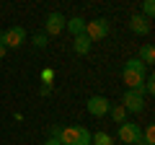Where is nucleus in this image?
<instances>
[{"label":"nucleus","instance_id":"f257e3e1","mask_svg":"<svg viewBox=\"0 0 155 145\" xmlns=\"http://www.w3.org/2000/svg\"><path fill=\"white\" fill-rule=\"evenodd\" d=\"M122 80L127 83V88L142 91V83H145V65L140 62V57H132V60L124 62V67H122Z\"/></svg>","mask_w":155,"mask_h":145},{"label":"nucleus","instance_id":"f03ea898","mask_svg":"<svg viewBox=\"0 0 155 145\" xmlns=\"http://www.w3.org/2000/svg\"><path fill=\"white\" fill-rule=\"evenodd\" d=\"M60 145H91V132L80 124L75 127H60Z\"/></svg>","mask_w":155,"mask_h":145},{"label":"nucleus","instance_id":"7ed1b4c3","mask_svg":"<svg viewBox=\"0 0 155 145\" xmlns=\"http://www.w3.org/2000/svg\"><path fill=\"white\" fill-rule=\"evenodd\" d=\"M23 42H26V29L23 26H11L5 31H0V44L5 49H18Z\"/></svg>","mask_w":155,"mask_h":145},{"label":"nucleus","instance_id":"20e7f679","mask_svg":"<svg viewBox=\"0 0 155 145\" xmlns=\"http://www.w3.org/2000/svg\"><path fill=\"white\" fill-rule=\"evenodd\" d=\"M85 36L91 42H101L109 36V21L106 18H93V21H85Z\"/></svg>","mask_w":155,"mask_h":145},{"label":"nucleus","instance_id":"39448f33","mask_svg":"<svg viewBox=\"0 0 155 145\" xmlns=\"http://www.w3.org/2000/svg\"><path fill=\"white\" fill-rule=\"evenodd\" d=\"M119 140L124 145H142V130H140V124H132V122L119 124Z\"/></svg>","mask_w":155,"mask_h":145},{"label":"nucleus","instance_id":"423d86ee","mask_svg":"<svg viewBox=\"0 0 155 145\" xmlns=\"http://www.w3.org/2000/svg\"><path fill=\"white\" fill-rule=\"evenodd\" d=\"M122 104H124V109H127V114L129 112H142V109H145V93H142V91L127 88L124 96H122Z\"/></svg>","mask_w":155,"mask_h":145},{"label":"nucleus","instance_id":"0eeeda50","mask_svg":"<svg viewBox=\"0 0 155 145\" xmlns=\"http://www.w3.org/2000/svg\"><path fill=\"white\" fill-rule=\"evenodd\" d=\"M85 106H88V114H93V117H106L111 109L109 99H104V96H91Z\"/></svg>","mask_w":155,"mask_h":145},{"label":"nucleus","instance_id":"6e6552de","mask_svg":"<svg viewBox=\"0 0 155 145\" xmlns=\"http://www.w3.org/2000/svg\"><path fill=\"white\" fill-rule=\"evenodd\" d=\"M65 21H67V18L62 16V13H49V16H47V21H44L47 34H52V36L62 34V31H65Z\"/></svg>","mask_w":155,"mask_h":145},{"label":"nucleus","instance_id":"1a4fd4ad","mask_svg":"<svg viewBox=\"0 0 155 145\" xmlns=\"http://www.w3.org/2000/svg\"><path fill=\"white\" fill-rule=\"evenodd\" d=\"M129 29H132L137 36H145V34H150V21L145 16H140V13H134V16L129 18Z\"/></svg>","mask_w":155,"mask_h":145},{"label":"nucleus","instance_id":"9d476101","mask_svg":"<svg viewBox=\"0 0 155 145\" xmlns=\"http://www.w3.org/2000/svg\"><path fill=\"white\" fill-rule=\"evenodd\" d=\"M65 29L72 34V36H83V34H85V18H83V16L67 18V21H65Z\"/></svg>","mask_w":155,"mask_h":145},{"label":"nucleus","instance_id":"9b49d317","mask_svg":"<svg viewBox=\"0 0 155 145\" xmlns=\"http://www.w3.org/2000/svg\"><path fill=\"white\" fill-rule=\"evenodd\" d=\"M91 47H93V42H91L85 34H83V36H75V42H72V49H75L78 55H88Z\"/></svg>","mask_w":155,"mask_h":145},{"label":"nucleus","instance_id":"f8f14e48","mask_svg":"<svg viewBox=\"0 0 155 145\" xmlns=\"http://www.w3.org/2000/svg\"><path fill=\"white\" fill-rule=\"evenodd\" d=\"M140 62H142L145 67L155 62V47L153 44H142V49H140Z\"/></svg>","mask_w":155,"mask_h":145},{"label":"nucleus","instance_id":"ddd939ff","mask_svg":"<svg viewBox=\"0 0 155 145\" xmlns=\"http://www.w3.org/2000/svg\"><path fill=\"white\" fill-rule=\"evenodd\" d=\"M109 114H111V119H114L116 124H124V122H127V109H124V106H111Z\"/></svg>","mask_w":155,"mask_h":145},{"label":"nucleus","instance_id":"4468645a","mask_svg":"<svg viewBox=\"0 0 155 145\" xmlns=\"http://www.w3.org/2000/svg\"><path fill=\"white\" fill-rule=\"evenodd\" d=\"M91 145H114V137L109 132H96L91 135Z\"/></svg>","mask_w":155,"mask_h":145},{"label":"nucleus","instance_id":"2eb2a0df","mask_svg":"<svg viewBox=\"0 0 155 145\" xmlns=\"http://www.w3.org/2000/svg\"><path fill=\"white\" fill-rule=\"evenodd\" d=\"M142 145H155V127L147 124V130L142 132Z\"/></svg>","mask_w":155,"mask_h":145},{"label":"nucleus","instance_id":"dca6fc26","mask_svg":"<svg viewBox=\"0 0 155 145\" xmlns=\"http://www.w3.org/2000/svg\"><path fill=\"white\" fill-rule=\"evenodd\" d=\"M140 16H145L147 21L155 16V3H153V0H145V3H142V13H140Z\"/></svg>","mask_w":155,"mask_h":145},{"label":"nucleus","instance_id":"f3484780","mask_svg":"<svg viewBox=\"0 0 155 145\" xmlns=\"http://www.w3.org/2000/svg\"><path fill=\"white\" fill-rule=\"evenodd\" d=\"M34 47L44 49V47H47V34H34Z\"/></svg>","mask_w":155,"mask_h":145},{"label":"nucleus","instance_id":"a211bd4d","mask_svg":"<svg viewBox=\"0 0 155 145\" xmlns=\"http://www.w3.org/2000/svg\"><path fill=\"white\" fill-rule=\"evenodd\" d=\"M52 78H54V72H52V70H44V72H41V80H44V83H52Z\"/></svg>","mask_w":155,"mask_h":145},{"label":"nucleus","instance_id":"6ab92c4d","mask_svg":"<svg viewBox=\"0 0 155 145\" xmlns=\"http://www.w3.org/2000/svg\"><path fill=\"white\" fill-rule=\"evenodd\" d=\"M52 93V83H44L41 86V96H49Z\"/></svg>","mask_w":155,"mask_h":145},{"label":"nucleus","instance_id":"aec40b11","mask_svg":"<svg viewBox=\"0 0 155 145\" xmlns=\"http://www.w3.org/2000/svg\"><path fill=\"white\" fill-rule=\"evenodd\" d=\"M44 145H60V140H54V137H49V140H47Z\"/></svg>","mask_w":155,"mask_h":145},{"label":"nucleus","instance_id":"412c9836","mask_svg":"<svg viewBox=\"0 0 155 145\" xmlns=\"http://www.w3.org/2000/svg\"><path fill=\"white\" fill-rule=\"evenodd\" d=\"M5 52H8V49H5V47H3V44H0V60L5 57Z\"/></svg>","mask_w":155,"mask_h":145}]
</instances>
